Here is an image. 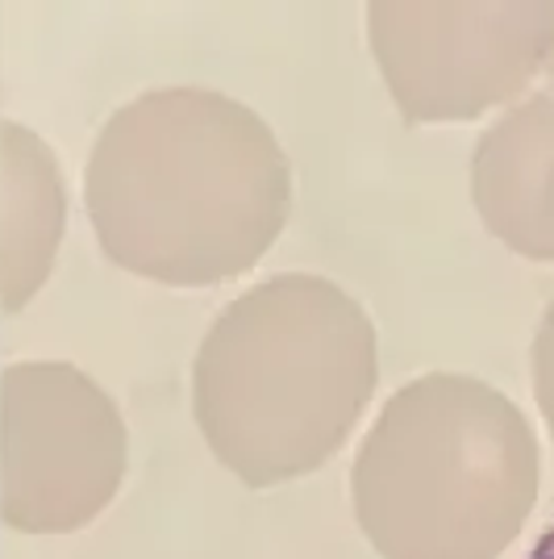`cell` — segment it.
Returning a JSON list of instances; mask_svg holds the SVG:
<instances>
[{"label": "cell", "instance_id": "cell-1", "mask_svg": "<svg viewBox=\"0 0 554 559\" xmlns=\"http://www.w3.org/2000/svg\"><path fill=\"white\" fill-rule=\"evenodd\" d=\"M84 213L121 272L217 288L276 247L292 213V164L276 130L230 93L150 88L100 126Z\"/></svg>", "mask_w": 554, "mask_h": 559}, {"label": "cell", "instance_id": "cell-2", "mask_svg": "<svg viewBox=\"0 0 554 559\" xmlns=\"http://www.w3.org/2000/svg\"><path fill=\"white\" fill-rule=\"evenodd\" d=\"M380 338L334 280L284 272L233 297L192 359V421L246 489L322 472L368 414Z\"/></svg>", "mask_w": 554, "mask_h": 559}, {"label": "cell", "instance_id": "cell-3", "mask_svg": "<svg viewBox=\"0 0 554 559\" xmlns=\"http://www.w3.org/2000/svg\"><path fill=\"white\" fill-rule=\"evenodd\" d=\"M538 439L480 376L396 389L350 464V506L380 559H501L538 501Z\"/></svg>", "mask_w": 554, "mask_h": 559}, {"label": "cell", "instance_id": "cell-4", "mask_svg": "<svg viewBox=\"0 0 554 559\" xmlns=\"http://www.w3.org/2000/svg\"><path fill=\"white\" fill-rule=\"evenodd\" d=\"M368 43L409 126L517 105L554 59V0H375Z\"/></svg>", "mask_w": 554, "mask_h": 559}, {"label": "cell", "instance_id": "cell-5", "mask_svg": "<svg viewBox=\"0 0 554 559\" xmlns=\"http://www.w3.org/2000/svg\"><path fill=\"white\" fill-rule=\"evenodd\" d=\"M130 426L100 380L63 359L0 372V522L17 535H75L113 506Z\"/></svg>", "mask_w": 554, "mask_h": 559}, {"label": "cell", "instance_id": "cell-6", "mask_svg": "<svg viewBox=\"0 0 554 559\" xmlns=\"http://www.w3.org/2000/svg\"><path fill=\"white\" fill-rule=\"evenodd\" d=\"M471 201L501 247L533 263H554V59L542 84L480 134Z\"/></svg>", "mask_w": 554, "mask_h": 559}, {"label": "cell", "instance_id": "cell-7", "mask_svg": "<svg viewBox=\"0 0 554 559\" xmlns=\"http://www.w3.org/2000/svg\"><path fill=\"white\" fill-rule=\"evenodd\" d=\"M68 234V180L50 142L0 96V313H22L47 288Z\"/></svg>", "mask_w": 554, "mask_h": 559}, {"label": "cell", "instance_id": "cell-8", "mask_svg": "<svg viewBox=\"0 0 554 559\" xmlns=\"http://www.w3.org/2000/svg\"><path fill=\"white\" fill-rule=\"evenodd\" d=\"M530 368H533V401H538V414L546 421V435L554 443V297L538 322L530 347Z\"/></svg>", "mask_w": 554, "mask_h": 559}, {"label": "cell", "instance_id": "cell-9", "mask_svg": "<svg viewBox=\"0 0 554 559\" xmlns=\"http://www.w3.org/2000/svg\"><path fill=\"white\" fill-rule=\"evenodd\" d=\"M530 559H554V526L546 531V535H542V543H538V547L530 551Z\"/></svg>", "mask_w": 554, "mask_h": 559}]
</instances>
